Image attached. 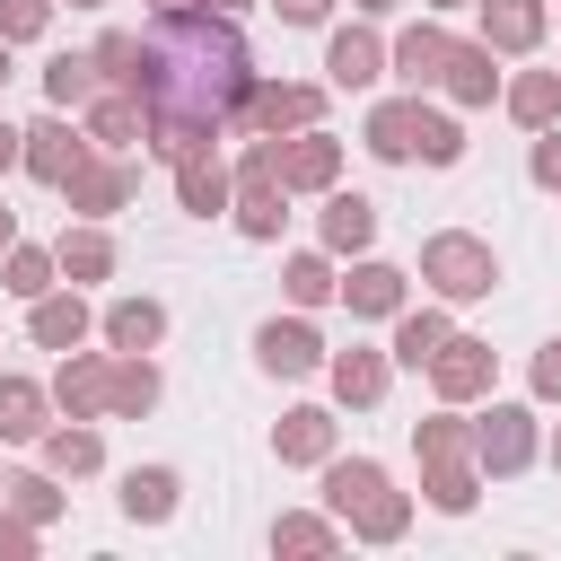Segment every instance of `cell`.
<instances>
[{"label": "cell", "instance_id": "6da1fadb", "mask_svg": "<svg viewBox=\"0 0 561 561\" xmlns=\"http://www.w3.org/2000/svg\"><path fill=\"white\" fill-rule=\"evenodd\" d=\"M254 44L228 9H149V26H131V61L105 88H131L149 105V149L175 167L193 149H219L228 131H245V96H254Z\"/></svg>", "mask_w": 561, "mask_h": 561}, {"label": "cell", "instance_id": "7a4b0ae2", "mask_svg": "<svg viewBox=\"0 0 561 561\" xmlns=\"http://www.w3.org/2000/svg\"><path fill=\"white\" fill-rule=\"evenodd\" d=\"M421 280H430V298L473 307V298L500 289V254H491V237H473V228H430V237H421Z\"/></svg>", "mask_w": 561, "mask_h": 561}, {"label": "cell", "instance_id": "3957f363", "mask_svg": "<svg viewBox=\"0 0 561 561\" xmlns=\"http://www.w3.org/2000/svg\"><path fill=\"white\" fill-rule=\"evenodd\" d=\"M535 456H543V421H535V403H500V394H482V412H473V465H482V482H517Z\"/></svg>", "mask_w": 561, "mask_h": 561}, {"label": "cell", "instance_id": "277c9868", "mask_svg": "<svg viewBox=\"0 0 561 561\" xmlns=\"http://www.w3.org/2000/svg\"><path fill=\"white\" fill-rule=\"evenodd\" d=\"M53 193H61V210H70V219H114V210H131L140 167H131V158H114V149H88Z\"/></svg>", "mask_w": 561, "mask_h": 561}, {"label": "cell", "instance_id": "5b68a950", "mask_svg": "<svg viewBox=\"0 0 561 561\" xmlns=\"http://www.w3.org/2000/svg\"><path fill=\"white\" fill-rule=\"evenodd\" d=\"M324 105H333V88H324V79H254V96H245V131L289 140V131L324 123Z\"/></svg>", "mask_w": 561, "mask_h": 561}, {"label": "cell", "instance_id": "8992f818", "mask_svg": "<svg viewBox=\"0 0 561 561\" xmlns=\"http://www.w3.org/2000/svg\"><path fill=\"white\" fill-rule=\"evenodd\" d=\"M324 359H333V342L307 324V307L254 324V368H263V377H324Z\"/></svg>", "mask_w": 561, "mask_h": 561}, {"label": "cell", "instance_id": "52a82bcc", "mask_svg": "<svg viewBox=\"0 0 561 561\" xmlns=\"http://www.w3.org/2000/svg\"><path fill=\"white\" fill-rule=\"evenodd\" d=\"M342 307H351V324H394V316L412 307V272L386 263V254H351V272H342Z\"/></svg>", "mask_w": 561, "mask_h": 561}, {"label": "cell", "instance_id": "ba28073f", "mask_svg": "<svg viewBox=\"0 0 561 561\" xmlns=\"http://www.w3.org/2000/svg\"><path fill=\"white\" fill-rule=\"evenodd\" d=\"M53 412L61 421H114V351H61Z\"/></svg>", "mask_w": 561, "mask_h": 561}, {"label": "cell", "instance_id": "9c48e42d", "mask_svg": "<svg viewBox=\"0 0 561 561\" xmlns=\"http://www.w3.org/2000/svg\"><path fill=\"white\" fill-rule=\"evenodd\" d=\"M96 140H88V123H70L61 105H44L35 123H26V158H18V175H35V184H61L79 158H88Z\"/></svg>", "mask_w": 561, "mask_h": 561}, {"label": "cell", "instance_id": "30bf717a", "mask_svg": "<svg viewBox=\"0 0 561 561\" xmlns=\"http://www.w3.org/2000/svg\"><path fill=\"white\" fill-rule=\"evenodd\" d=\"M280 184H289V202H324V193L342 184V140H333L324 123L289 131V140H280Z\"/></svg>", "mask_w": 561, "mask_h": 561}, {"label": "cell", "instance_id": "8fae6325", "mask_svg": "<svg viewBox=\"0 0 561 561\" xmlns=\"http://www.w3.org/2000/svg\"><path fill=\"white\" fill-rule=\"evenodd\" d=\"M491 377H500V351H491L482 333H447V351L430 359V394H438V403H482Z\"/></svg>", "mask_w": 561, "mask_h": 561}, {"label": "cell", "instance_id": "7c38bea8", "mask_svg": "<svg viewBox=\"0 0 561 561\" xmlns=\"http://www.w3.org/2000/svg\"><path fill=\"white\" fill-rule=\"evenodd\" d=\"M543 26H552V0H473V35H482L500 61L543 53Z\"/></svg>", "mask_w": 561, "mask_h": 561}, {"label": "cell", "instance_id": "4fadbf2b", "mask_svg": "<svg viewBox=\"0 0 561 561\" xmlns=\"http://www.w3.org/2000/svg\"><path fill=\"white\" fill-rule=\"evenodd\" d=\"M386 79V35L359 18V26H333L324 35V88H342V96H359V88H377Z\"/></svg>", "mask_w": 561, "mask_h": 561}, {"label": "cell", "instance_id": "5bb4252c", "mask_svg": "<svg viewBox=\"0 0 561 561\" xmlns=\"http://www.w3.org/2000/svg\"><path fill=\"white\" fill-rule=\"evenodd\" d=\"M500 88H508V79H500V53H491L482 35H473V44L456 35V53H447V70H438V96H447L456 114H482V105H500Z\"/></svg>", "mask_w": 561, "mask_h": 561}, {"label": "cell", "instance_id": "9a60e30c", "mask_svg": "<svg viewBox=\"0 0 561 561\" xmlns=\"http://www.w3.org/2000/svg\"><path fill=\"white\" fill-rule=\"evenodd\" d=\"M324 386H333V403H342V412H377V403H386V386H394V351L351 342V351H333V359H324Z\"/></svg>", "mask_w": 561, "mask_h": 561}, {"label": "cell", "instance_id": "2e32d148", "mask_svg": "<svg viewBox=\"0 0 561 561\" xmlns=\"http://www.w3.org/2000/svg\"><path fill=\"white\" fill-rule=\"evenodd\" d=\"M359 140H368V158H386V167H412V158H421V88H403V96H377V105H368V123H359Z\"/></svg>", "mask_w": 561, "mask_h": 561}, {"label": "cell", "instance_id": "e0dca14e", "mask_svg": "<svg viewBox=\"0 0 561 561\" xmlns=\"http://www.w3.org/2000/svg\"><path fill=\"white\" fill-rule=\"evenodd\" d=\"M316 245H324L333 263L368 254V245H377V202H368V193H351V184H333V193H324V210H316Z\"/></svg>", "mask_w": 561, "mask_h": 561}, {"label": "cell", "instance_id": "ac0fdd59", "mask_svg": "<svg viewBox=\"0 0 561 561\" xmlns=\"http://www.w3.org/2000/svg\"><path fill=\"white\" fill-rule=\"evenodd\" d=\"M53 263H61V280L96 289V280H114V272H123V245H114V228H105V219H70V228L53 237Z\"/></svg>", "mask_w": 561, "mask_h": 561}, {"label": "cell", "instance_id": "d6986e66", "mask_svg": "<svg viewBox=\"0 0 561 561\" xmlns=\"http://www.w3.org/2000/svg\"><path fill=\"white\" fill-rule=\"evenodd\" d=\"M96 333V307L79 298V280H61V289H44L35 307H26V342L35 351H79Z\"/></svg>", "mask_w": 561, "mask_h": 561}, {"label": "cell", "instance_id": "ffe728a7", "mask_svg": "<svg viewBox=\"0 0 561 561\" xmlns=\"http://www.w3.org/2000/svg\"><path fill=\"white\" fill-rule=\"evenodd\" d=\"M342 447V421H333V403H289L280 421H272V456L280 465H316L324 473V456Z\"/></svg>", "mask_w": 561, "mask_h": 561}, {"label": "cell", "instance_id": "44dd1931", "mask_svg": "<svg viewBox=\"0 0 561 561\" xmlns=\"http://www.w3.org/2000/svg\"><path fill=\"white\" fill-rule=\"evenodd\" d=\"M447 53H456V35H447V26L421 9V26H403V35L386 44V79H403V88H438Z\"/></svg>", "mask_w": 561, "mask_h": 561}, {"label": "cell", "instance_id": "7402d4cb", "mask_svg": "<svg viewBox=\"0 0 561 561\" xmlns=\"http://www.w3.org/2000/svg\"><path fill=\"white\" fill-rule=\"evenodd\" d=\"M79 123H88V140L114 149V158H131V140L149 149V105H140L131 88H96V96L79 105Z\"/></svg>", "mask_w": 561, "mask_h": 561}, {"label": "cell", "instance_id": "603a6c76", "mask_svg": "<svg viewBox=\"0 0 561 561\" xmlns=\"http://www.w3.org/2000/svg\"><path fill=\"white\" fill-rule=\"evenodd\" d=\"M167 175H175V202H184V219H219V210L237 202V167H228L219 149H193V158H175Z\"/></svg>", "mask_w": 561, "mask_h": 561}, {"label": "cell", "instance_id": "cb8c5ba5", "mask_svg": "<svg viewBox=\"0 0 561 561\" xmlns=\"http://www.w3.org/2000/svg\"><path fill=\"white\" fill-rule=\"evenodd\" d=\"M96 333H105V351H158L167 342V307L149 289H123V298L96 307Z\"/></svg>", "mask_w": 561, "mask_h": 561}, {"label": "cell", "instance_id": "d4e9b609", "mask_svg": "<svg viewBox=\"0 0 561 561\" xmlns=\"http://www.w3.org/2000/svg\"><path fill=\"white\" fill-rule=\"evenodd\" d=\"M342 543H351V526L333 508H280L272 517V552H289V561H333Z\"/></svg>", "mask_w": 561, "mask_h": 561}, {"label": "cell", "instance_id": "484cf974", "mask_svg": "<svg viewBox=\"0 0 561 561\" xmlns=\"http://www.w3.org/2000/svg\"><path fill=\"white\" fill-rule=\"evenodd\" d=\"M35 456H44L61 482H88V473H105V430H96V421H53V430L35 438Z\"/></svg>", "mask_w": 561, "mask_h": 561}, {"label": "cell", "instance_id": "4316f807", "mask_svg": "<svg viewBox=\"0 0 561 561\" xmlns=\"http://www.w3.org/2000/svg\"><path fill=\"white\" fill-rule=\"evenodd\" d=\"M114 500H123V517H131V526H167V517L184 508V473H175V465H131Z\"/></svg>", "mask_w": 561, "mask_h": 561}, {"label": "cell", "instance_id": "83f0119b", "mask_svg": "<svg viewBox=\"0 0 561 561\" xmlns=\"http://www.w3.org/2000/svg\"><path fill=\"white\" fill-rule=\"evenodd\" d=\"M44 430H53V386L0 368V438H9V447H35Z\"/></svg>", "mask_w": 561, "mask_h": 561}, {"label": "cell", "instance_id": "f1b7e54d", "mask_svg": "<svg viewBox=\"0 0 561 561\" xmlns=\"http://www.w3.org/2000/svg\"><path fill=\"white\" fill-rule=\"evenodd\" d=\"M386 482H394V473H386L377 456H342V447L324 456V508H333L342 526H351V508H368V500H377Z\"/></svg>", "mask_w": 561, "mask_h": 561}, {"label": "cell", "instance_id": "f546056e", "mask_svg": "<svg viewBox=\"0 0 561 561\" xmlns=\"http://www.w3.org/2000/svg\"><path fill=\"white\" fill-rule=\"evenodd\" d=\"M447 333H456L447 298H438V307H403V316H394V342H386V351H394V368H430V359L447 351Z\"/></svg>", "mask_w": 561, "mask_h": 561}, {"label": "cell", "instance_id": "4dcf8cb0", "mask_svg": "<svg viewBox=\"0 0 561 561\" xmlns=\"http://www.w3.org/2000/svg\"><path fill=\"white\" fill-rule=\"evenodd\" d=\"M421 500H430L438 517H465V508L482 500V465H473V456H430V465H421Z\"/></svg>", "mask_w": 561, "mask_h": 561}, {"label": "cell", "instance_id": "1f68e13d", "mask_svg": "<svg viewBox=\"0 0 561 561\" xmlns=\"http://www.w3.org/2000/svg\"><path fill=\"white\" fill-rule=\"evenodd\" d=\"M0 508H18L26 526H61L70 491H61V473H53V465H26V473H9V482H0Z\"/></svg>", "mask_w": 561, "mask_h": 561}, {"label": "cell", "instance_id": "d6a6232c", "mask_svg": "<svg viewBox=\"0 0 561 561\" xmlns=\"http://www.w3.org/2000/svg\"><path fill=\"white\" fill-rule=\"evenodd\" d=\"M280 289H289V307H307V316H316V307H333V298H342V272H333V254H324V245H298V254L280 263Z\"/></svg>", "mask_w": 561, "mask_h": 561}, {"label": "cell", "instance_id": "836d02e7", "mask_svg": "<svg viewBox=\"0 0 561 561\" xmlns=\"http://www.w3.org/2000/svg\"><path fill=\"white\" fill-rule=\"evenodd\" d=\"M158 394H167L158 359H149V351H114V421H149Z\"/></svg>", "mask_w": 561, "mask_h": 561}, {"label": "cell", "instance_id": "e575fe53", "mask_svg": "<svg viewBox=\"0 0 561 561\" xmlns=\"http://www.w3.org/2000/svg\"><path fill=\"white\" fill-rule=\"evenodd\" d=\"M500 105H508V123H517V131L561 123V70H517V79L500 88Z\"/></svg>", "mask_w": 561, "mask_h": 561}, {"label": "cell", "instance_id": "d590c367", "mask_svg": "<svg viewBox=\"0 0 561 561\" xmlns=\"http://www.w3.org/2000/svg\"><path fill=\"white\" fill-rule=\"evenodd\" d=\"M105 88V70H96V53H53L44 61V105H61V114H79L88 96Z\"/></svg>", "mask_w": 561, "mask_h": 561}, {"label": "cell", "instance_id": "8d00e7d4", "mask_svg": "<svg viewBox=\"0 0 561 561\" xmlns=\"http://www.w3.org/2000/svg\"><path fill=\"white\" fill-rule=\"evenodd\" d=\"M0 289H9V298H26V307H35L44 289H61V263H53V245H26V237H18V245L0 254Z\"/></svg>", "mask_w": 561, "mask_h": 561}, {"label": "cell", "instance_id": "74e56055", "mask_svg": "<svg viewBox=\"0 0 561 561\" xmlns=\"http://www.w3.org/2000/svg\"><path fill=\"white\" fill-rule=\"evenodd\" d=\"M403 535H412V491L386 482L368 508H351V543H403Z\"/></svg>", "mask_w": 561, "mask_h": 561}, {"label": "cell", "instance_id": "f35d334b", "mask_svg": "<svg viewBox=\"0 0 561 561\" xmlns=\"http://www.w3.org/2000/svg\"><path fill=\"white\" fill-rule=\"evenodd\" d=\"M456 158H465V123L421 96V167H456Z\"/></svg>", "mask_w": 561, "mask_h": 561}, {"label": "cell", "instance_id": "ab89813d", "mask_svg": "<svg viewBox=\"0 0 561 561\" xmlns=\"http://www.w3.org/2000/svg\"><path fill=\"white\" fill-rule=\"evenodd\" d=\"M53 9H61V0H0V35H9V44H44V35H53Z\"/></svg>", "mask_w": 561, "mask_h": 561}, {"label": "cell", "instance_id": "60d3db41", "mask_svg": "<svg viewBox=\"0 0 561 561\" xmlns=\"http://www.w3.org/2000/svg\"><path fill=\"white\" fill-rule=\"evenodd\" d=\"M526 175H535L543 193H561V123H543V131H535V149H526Z\"/></svg>", "mask_w": 561, "mask_h": 561}, {"label": "cell", "instance_id": "b9f144b4", "mask_svg": "<svg viewBox=\"0 0 561 561\" xmlns=\"http://www.w3.org/2000/svg\"><path fill=\"white\" fill-rule=\"evenodd\" d=\"M526 386H535V403H561V333L526 359Z\"/></svg>", "mask_w": 561, "mask_h": 561}, {"label": "cell", "instance_id": "7bdbcfd3", "mask_svg": "<svg viewBox=\"0 0 561 561\" xmlns=\"http://www.w3.org/2000/svg\"><path fill=\"white\" fill-rule=\"evenodd\" d=\"M35 543H44V526H26L18 508H0V561H35Z\"/></svg>", "mask_w": 561, "mask_h": 561}, {"label": "cell", "instance_id": "ee69618b", "mask_svg": "<svg viewBox=\"0 0 561 561\" xmlns=\"http://www.w3.org/2000/svg\"><path fill=\"white\" fill-rule=\"evenodd\" d=\"M263 9H272L280 26H324V18H333V0H263Z\"/></svg>", "mask_w": 561, "mask_h": 561}, {"label": "cell", "instance_id": "f6af8a7d", "mask_svg": "<svg viewBox=\"0 0 561 561\" xmlns=\"http://www.w3.org/2000/svg\"><path fill=\"white\" fill-rule=\"evenodd\" d=\"M18 158H26V131H18V123H9V114H0V184H9V175H18Z\"/></svg>", "mask_w": 561, "mask_h": 561}, {"label": "cell", "instance_id": "bcb514c9", "mask_svg": "<svg viewBox=\"0 0 561 561\" xmlns=\"http://www.w3.org/2000/svg\"><path fill=\"white\" fill-rule=\"evenodd\" d=\"M9 245H18V210L0 202V254H9Z\"/></svg>", "mask_w": 561, "mask_h": 561}, {"label": "cell", "instance_id": "7dc6e473", "mask_svg": "<svg viewBox=\"0 0 561 561\" xmlns=\"http://www.w3.org/2000/svg\"><path fill=\"white\" fill-rule=\"evenodd\" d=\"M351 9H359V18H386V9H403V0H351Z\"/></svg>", "mask_w": 561, "mask_h": 561}, {"label": "cell", "instance_id": "c3c4849f", "mask_svg": "<svg viewBox=\"0 0 561 561\" xmlns=\"http://www.w3.org/2000/svg\"><path fill=\"white\" fill-rule=\"evenodd\" d=\"M421 9H430V18H447V9H473V0H421Z\"/></svg>", "mask_w": 561, "mask_h": 561}, {"label": "cell", "instance_id": "681fc988", "mask_svg": "<svg viewBox=\"0 0 561 561\" xmlns=\"http://www.w3.org/2000/svg\"><path fill=\"white\" fill-rule=\"evenodd\" d=\"M202 9H228V18H245V9H254V0H202Z\"/></svg>", "mask_w": 561, "mask_h": 561}, {"label": "cell", "instance_id": "f907efd6", "mask_svg": "<svg viewBox=\"0 0 561 561\" xmlns=\"http://www.w3.org/2000/svg\"><path fill=\"white\" fill-rule=\"evenodd\" d=\"M9 53H18V44H9V35H0V88H9V79H18V70H9Z\"/></svg>", "mask_w": 561, "mask_h": 561}, {"label": "cell", "instance_id": "816d5d0a", "mask_svg": "<svg viewBox=\"0 0 561 561\" xmlns=\"http://www.w3.org/2000/svg\"><path fill=\"white\" fill-rule=\"evenodd\" d=\"M543 456H552V473H561V421H552V438H543Z\"/></svg>", "mask_w": 561, "mask_h": 561}, {"label": "cell", "instance_id": "f5cc1de1", "mask_svg": "<svg viewBox=\"0 0 561 561\" xmlns=\"http://www.w3.org/2000/svg\"><path fill=\"white\" fill-rule=\"evenodd\" d=\"M61 9H105V0H61Z\"/></svg>", "mask_w": 561, "mask_h": 561}, {"label": "cell", "instance_id": "db71d44e", "mask_svg": "<svg viewBox=\"0 0 561 561\" xmlns=\"http://www.w3.org/2000/svg\"><path fill=\"white\" fill-rule=\"evenodd\" d=\"M149 9H184V0H149Z\"/></svg>", "mask_w": 561, "mask_h": 561}]
</instances>
